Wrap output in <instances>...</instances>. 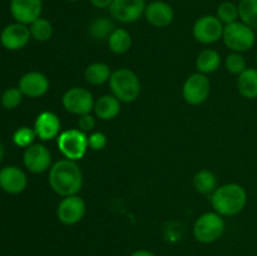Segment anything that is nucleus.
<instances>
[{"label": "nucleus", "mask_w": 257, "mask_h": 256, "mask_svg": "<svg viewBox=\"0 0 257 256\" xmlns=\"http://www.w3.org/2000/svg\"><path fill=\"white\" fill-rule=\"evenodd\" d=\"M49 185L62 197L77 195L83 186V173L75 161L64 158L55 162L49 170Z\"/></svg>", "instance_id": "1"}, {"label": "nucleus", "mask_w": 257, "mask_h": 256, "mask_svg": "<svg viewBox=\"0 0 257 256\" xmlns=\"http://www.w3.org/2000/svg\"><path fill=\"white\" fill-rule=\"evenodd\" d=\"M211 205L215 212L222 217L236 216L246 207L247 192L238 183H226L216 188L210 196Z\"/></svg>", "instance_id": "2"}, {"label": "nucleus", "mask_w": 257, "mask_h": 256, "mask_svg": "<svg viewBox=\"0 0 257 256\" xmlns=\"http://www.w3.org/2000/svg\"><path fill=\"white\" fill-rule=\"evenodd\" d=\"M109 87L112 94L123 103L135 102L141 94L140 78L128 68H119L112 72Z\"/></svg>", "instance_id": "3"}, {"label": "nucleus", "mask_w": 257, "mask_h": 256, "mask_svg": "<svg viewBox=\"0 0 257 256\" xmlns=\"http://www.w3.org/2000/svg\"><path fill=\"white\" fill-rule=\"evenodd\" d=\"M222 39L226 47L230 48L232 52L243 53L253 48L256 43V34L255 30L251 29L241 20H237L225 25Z\"/></svg>", "instance_id": "4"}, {"label": "nucleus", "mask_w": 257, "mask_h": 256, "mask_svg": "<svg viewBox=\"0 0 257 256\" xmlns=\"http://www.w3.org/2000/svg\"><path fill=\"white\" fill-rule=\"evenodd\" d=\"M225 231V220L217 212H206L193 223V236L201 243L217 241Z\"/></svg>", "instance_id": "5"}, {"label": "nucleus", "mask_w": 257, "mask_h": 256, "mask_svg": "<svg viewBox=\"0 0 257 256\" xmlns=\"http://www.w3.org/2000/svg\"><path fill=\"white\" fill-rule=\"evenodd\" d=\"M57 146L60 153L67 160L75 161L84 157L88 147L87 133L80 130H68L60 133L57 138Z\"/></svg>", "instance_id": "6"}, {"label": "nucleus", "mask_w": 257, "mask_h": 256, "mask_svg": "<svg viewBox=\"0 0 257 256\" xmlns=\"http://www.w3.org/2000/svg\"><path fill=\"white\" fill-rule=\"evenodd\" d=\"M94 103L95 100L92 93L82 87L70 88L62 97V104L64 109L78 117L92 112Z\"/></svg>", "instance_id": "7"}, {"label": "nucleus", "mask_w": 257, "mask_h": 256, "mask_svg": "<svg viewBox=\"0 0 257 256\" xmlns=\"http://www.w3.org/2000/svg\"><path fill=\"white\" fill-rule=\"evenodd\" d=\"M223 28L225 25L216 15H203L193 24L192 34L201 44H213L222 38Z\"/></svg>", "instance_id": "8"}, {"label": "nucleus", "mask_w": 257, "mask_h": 256, "mask_svg": "<svg viewBox=\"0 0 257 256\" xmlns=\"http://www.w3.org/2000/svg\"><path fill=\"white\" fill-rule=\"evenodd\" d=\"M211 83L210 79L202 73H195L190 75L183 83L182 95L183 99L191 105H200L206 102L210 95Z\"/></svg>", "instance_id": "9"}, {"label": "nucleus", "mask_w": 257, "mask_h": 256, "mask_svg": "<svg viewBox=\"0 0 257 256\" xmlns=\"http://www.w3.org/2000/svg\"><path fill=\"white\" fill-rule=\"evenodd\" d=\"M146 7V0H113L108 9L113 19L123 24H130L145 15Z\"/></svg>", "instance_id": "10"}, {"label": "nucleus", "mask_w": 257, "mask_h": 256, "mask_svg": "<svg viewBox=\"0 0 257 256\" xmlns=\"http://www.w3.org/2000/svg\"><path fill=\"white\" fill-rule=\"evenodd\" d=\"M23 162L29 172L43 173L52 167V155L44 145L33 143L32 146L25 148Z\"/></svg>", "instance_id": "11"}, {"label": "nucleus", "mask_w": 257, "mask_h": 256, "mask_svg": "<svg viewBox=\"0 0 257 256\" xmlns=\"http://www.w3.org/2000/svg\"><path fill=\"white\" fill-rule=\"evenodd\" d=\"M85 210H87V206L82 197L77 195L68 196L63 198L58 205L57 217L64 225L72 226L84 217Z\"/></svg>", "instance_id": "12"}, {"label": "nucleus", "mask_w": 257, "mask_h": 256, "mask_svg": "<svg viewBox=\"0 0 257 256\" xmlns=\"http://www.w3.org/2000/svg\"><path fill=\"white\" fill-rule=\"evenodd\" d=\"M9 9L15 22L29 27L42 15L43 2L42 0H12Z\"/></svg>", "instance_id": "13"}, {"label": "nucleus", "mask_w": 257, "mask_h": 256, "mask_svg": "<svg viewBox=\"0 0 257 256\" xmlns=\"http://www.w3.org/2000/svg\"><path fill=\"white\" fill-rule=\"evenodd\" d=\"M32 34L28 25L13 23L0 33V43L8 50H20L29 43Z\"/></svg>", "instance_id": "14"}, {"label": "nucleus", "mask_w": 257, "mask_h": 256, "mask_svg": "<svg viewBox=\"0 0 257 256\" xmlns=\"http://www.w3.org/2000/svg\"><path fill=\"white\" fill-rule=\"evenodd\" d=\"M28 186L27 173L17 166H7L0 170V188L10 195L22 193Z\"/></svg>", "instance_id": "15"}, {"label": "nucleus", "mask_w": 257, "mask_h": 256, "mask_svg": "<svg viewBox=\"0 0 257 256\" xmlns=\"http://www.w3.org/2000/svg\"><path fill=\"white\" fill-rule=\"evenodd\" d=\"M145 18L152 27L166 28L175 19L173 8L162 0L148 3L145 10Z\"/></svg>", "instance_id": "16"}, {"label": "nucleus", "mask_w": 257, "mask_h": 256, "mask_svg": "<svg viewBox=\"0 0 257 256\" xmlns=\"http://www.w3.org/2000/svg\"><path fill=\"white\" fill-rule=\"evenodd\" d=\"M18 87L24 97L39 98L49 90V79L40 72H29L20 78Z\"/></svg>", "instance_id": "17"}, {"label": "nucleus", "mask_w": 257, "mask_h": 256, "mask_svg": "<svg viewBox=\"0 0 257 256\" xmlns=\"http://www.w3.org/2000/svg\"><path fill=\"white\" fill-rule=\"evenodd\" d=\"M60 119L55 113L45 110L37 117L34 122V131L37 137L42 141H50L60 135Z\"/></svg>", "instance_id": "18"}, {"label": "nucleus", "mask_w": 257, "mask_h": 256, "mask_svg": "<svg viewBox=\"0 0 257 256\" xmlns=\"http://www.w3.org/2000/svg\"><path fill=\"white\" fill-rule=\"evenodd\" d=\"M120 103L122 102L113 94H104L95 100L93 110L99 119L109 120L119 114Z\"/></svg>", "instance_id": "19"}, {"label": "nucleus", "mask_w": 257, "mask_h": 256, "mask_svg": "<svg viewBox=\"0 0 257 256\" xmlns=\"http://www.w3.org/2000/svg\"><path fill=\"white\" fill-rule=\"evenodd\" d=\"M237 89L246 99L257 98V69L247 68L237 78Z\"/></svg>", "instance_id": "20"}, {"label": "nucleus", "mask_w": 257, "mask_h": 256, "mask_svg": "<svg viewBox=\"0 0 257 256\" xmlns=\"http://www.w3.org/2000/svg\"><path fill=\"white\" fill-rule=\"evenodd\" d=\"M221 65V55L215 49H205L197 55L196 59V68L198 73L202 74H211L216 72Z\"/></svg>", "instance_id": "21"}, {"label": "nucleus", "mask_w": 257, "mask_h": 256, "mask_svg": "<svg viewBox=\"0 0 257 256\" xmlns=\"http://www.w3.org/2000/svg\"><path fill=\"white\" fill-rule=\"evenodd\" d=\"M110 52L114 54H124L132 47V37L130 32L123 28H115L107 39Z\"/></svg>", "instance_id": "22"}, {"label": "nucleus", "mask_w": 257, "mask_h": 256, "mask_svg": "<svg viewBox=\"0 0 257 256\" xmlns=\"http://www.w3.org/2000/svg\"><path fill=\"white\" fill-rule=\"evenodd\" d=\"M112 75L109 65L105 63H92L85 68L84 78L87 83L90 85H102L104 83L109 82V78Z\"/></svg>", "instance_id": "23"}, {"label": "nucleus", "mask_w": 257, "mask_h": 256, "mask_svg": "<svg viewBox=\"0 0 257 256\" xmlns=\"http://www.w3.org/2000/svg\"><path fill=\"white\" fill-rule=\"evenodd\" d=\"M193 187L201 195H212L217 188V177L208 170H201L193 177Z\"/></svg>", "instance_id": "24"}, {"label": "nucleus", "mask_w": 257, "mask_h": 256, "mask_svg": "<svg viewBox=\"0 0 257 256\" xmlns=\"http://www.w3.org/2000/svg\"><path fill=\"white\" fill-rule=\"evenodd\" d=\"M114 29L115 28L112 20L105 17H100L95 18L94 20L90 22L89 27H88V33L93 39L104 40L109 38V35L112 34Z\"/></svg>", "instance_id": "25"}, {"label": "nucleus", "mask_w": 257, "mask_h": 256, "mask_svg": "<svg viewBox=\"0 0 257 256\" xmlns=\"http://www.w3.org/2000/svg\"><path fill=\"white\" fill-rule=\"evenodd\" d=\"M238 14L241 22L257 32V0H240Z\"/></svg>", "instance_id": "26"}, {"label": "nucleus", "mask_w": 257, "mask_h": 256, "mask_svg": "<svg viewBox=\"0 0 257 256\" xmlns=\"http://www.w3.org/2000/svg\"><path fill=\"white\" fill-rule=\"evenodd\" d=\"M32 38L37 42H48L53 35V25L45 18L40 17L29 25Z\"/></svg>", "instance_id": "27"}, {"label": "nucleus", "mask_w": 257, "mask_h": 256, "mask_svg": "<svg viewBox=\"0 0 257 256\" xmlns=\"http://www.w3.org/2000/svg\"><path fill=\"white\" fill-rule=\"evenodd\" d=\"M216 17L222 22L223 25L231 24L240 19V14H238V5H236L232 2H223L218 5L217 12H216Z\"/></svg>", "instance_id": "28"}, {"label": "nucleus", "mask_w": 257, "mask_h": 256, "mask_svg": "<svg viewBox=\"0 0 257 256\" xmlns=\"http://www.w3.org/2000/svg\"><path fill=\"white\" fill-rule=\"evenodd\" d=\"M35 138H37V133H35L34 128H30L24 125V127L18 128L13 135V142L22 148H28L34 143Z\"/></svg>", "instance_id": "29"}, {"label": "nucleus", "mask_w": 257, "mask_h": 256, "mask_svg": "<svg viewBox=\"0 0 257 256\" xmlns=\"http://www.w3.org/2000/svg\"><path fill=\"white\" fill-rule=\"evenodd\" d=\"M225 67L227 69V72H230L233 75H240L241 73L245 72L247 69V65H246V59L243 58V55L241 53L232 52L226 57L225 60Z\"/></svg>", "instance_id": "30"}, {"label": "nucleus", "mask_w": 257, "mask_h": 256, "mask_svg": "<svg viewBox=\"0 0 257 256\" xmlns=\"http://www.w3.org/2000/svg\"><path fill=\"white\" fill-rule=\"evenodd\" d=\"M23 97H24V94L19 89V87L8 88L2 94L0 103H2V105L5 109H15L22 103Z\"/></svg>", "instance_id": "31"}, {"label": "nucleus", "mask_w": 257, "mask_h": 256, "mask_svg": "<svg viewBox=\"0 0 257 256\" xmlns=\"http://www.w3.org/2000/svg\"><path fill=\"white\" fill-rule=\"evenodd\" d=\"M107 146V136L102 132H92L88 136V147L93 151H100Z\"/></svg>", "instance_id": "32"}, {"label": "nucleus", "mask_w": 257, "mask_h": 256, "mask_svg": "<svg viewBox=\"0 0 257 256\" xmlns=\"http://www.w3.org/2000/svg\"><path fill=\"white\" fill-rule=\"evenodd\" d=\"M95 127V118L94 115H92L90 113L87 114H82L78 118V130H80L82 132H92Z\"/></svg>", "instance_id": "33"}, {"label": "nucleus", "mask_w": 257, "mask_h": 256, "mask_svg": "<svg viewBox=\"0 0 257 256\" xmlns=\"http://www.w3.org/2000/svg\"><path fill=\"white\" fill-rule=\"evenodd\" d=\"M89 2L93 7L98 8V9H105V8L110 7L113 0H89Z\"/></svg>", "instance_id": "34"}, {"label": "nucleus", "mask_w": 257, "mask_h": 256, "mask_svg": "<svg viewBox=\"0 0 257 256\" xmlns=\"http://www.w3.org/2000/svg\"><path fill=\"white\" fill-rule=\"evenodd\" d=\"M130 256H157V255L153 252H151V251H148V250H137V251H135V252L131 253Z\"/></svg>", "instance_id": "35"}, {"label": "nucleus", "mask_w": 257, "mask_h": 256, "mask_svg": "<svg viewBox=\"0 0 257 256\" xmlns=\"http://www.w3.org/2000/svg\"><path fill=\"white\" fill-rule=\"evenodd\" d=\"M4 155H5V150H4V146H3V143L0 142V163H2L3 158H4Z\"/></svg>", "instance_id": "36"}, {"label": "nucleus", "mask_w": 257, "mask_h": 256, "mask_svg": "<svg viewBox=\"0 0 257 256\" xmlns=\"http://www.w3.org/2000/svg\"><path fill=\"white\" fill-rule=\"evenodd\" d=\"M67 2H78V0H67Z\"/></svg>", "instance_id": "37"}, {"label": "nucleus", "mask_w": 257, "mask_h": 256, "mask_svg": "<svg viewBox=\"0 0 257 256\" xmlns=\"http://www.w3.org/2000/svg\"><path fill=\"white\" fill-rule=\"evenodd\" d=\"M256 64H257V54H256Z\"/></svg>", "instance_id": "38"}]
</instances>
